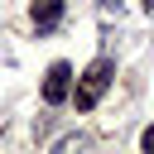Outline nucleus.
Returning <instances> with one entry per match:
<instances>
[{
    "label": "nucleus",
    "instance_id": "f257e3e1",
    "mask_svg": "<svg viewBox=\"0 0 154 154\" xmlns=\"http://www.w3.org/2000/svg\"><path fill=\"white\" fill-rule=\"evenodd\" d=\"M111 77H116V63L111 58H96L82 77H77V91H72V101H77V111H91L101 96H106V87H111Z\"/></svg>",
    "mask_w": 154,
    "mask_h": 154
},
{
    "label": "nucleus",
    "instance_id": "f03ea898",
    "mask_svg": "<svg viewBox=\"0 0 154 154\" xmlns=\"http://www.w3.org/2000/svg\"><path fill=\"white\" fill-rule=\"evenodd\" d=\"M67 96H72V67L67 63H53L48 77H43V101L48 106H63Z\"/></svg>",
    "mask_w": 154,
    "mask_h": 154
},
{
    "label": "nucleus",
    "instance_id": "7ed1b4c3",
    "mask_svg": "<svg viewBox=\"0 0 154 154\" xmlns=\"http://www.w3.org/2000/svg\"><path fill=\"white\" fill-rule=\"evenodd\" d=\"M58 19H63V0H34V24H38V34H48Z\"/></svg>",
    "mask_w": 154,
    "mask_h": 154
},
{
    "label": "nucleus",
    "instance_id": "20e7f679",
    "mask_svg": "<svg viewBox=\"0 0 154 154\" xmlns=\"http://www.w3.org/2000/svg\"><path fill=\"white\" fill-rule=\"evenodd\" d=\"M140 144H144V149H149V154H154V125H149V130H144V140H140Z\"/></svg>",
    "mask_w": 154,
    "mask_h": 154
},
{
    "label": "nucleus",
    "instance_id": "39448f33",
    "mask_svg": "<svg viewBox=\"0 0 154 154\" xmlns=\"http://www.w3.org/2000/svg\"><path fill=\"white\" fill-rule=\"evenodd\" d=\"M96 5H101L106 14H111V10H120V0H96Z\"/></svg>",
    "mask_w": 154,
    "mask_h": 154
}]
</instances>
